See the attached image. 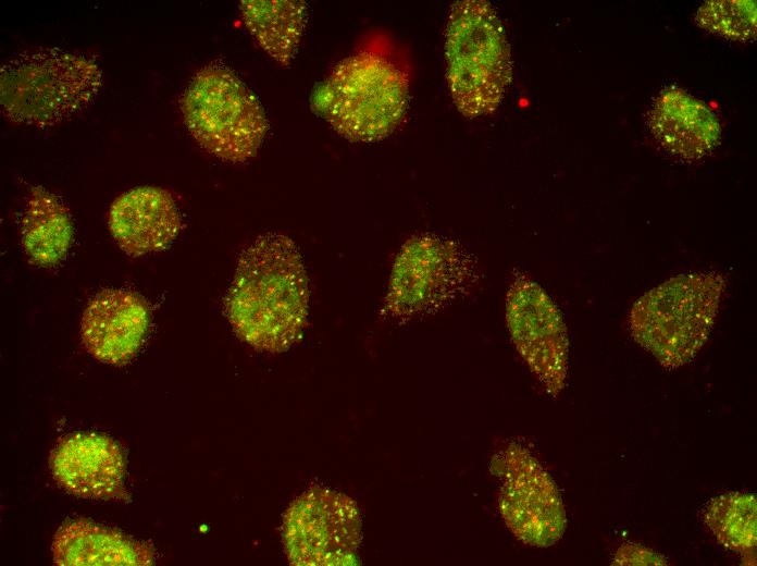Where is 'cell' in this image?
<instances>
[{
	"label": "cell",
	"mask_w": 757,
	"mask_h": 566,
	"mask_svg": "<svg viewBox=\"0 0 757 566\" xmlns=\"http://www.w3.org/2000/svg\"><path fill=\"white\" fill-rule=\"evenodd\" d=\"M309 304L308 276L287 236H259L240 254L225 312L236 334L258 350L282 353L301 337Z\"/></svg>",
	"instance_id": "obj_1"
},
{
	"label": "cell",
	"mask_w": 757,
	"mask_h": 566,
	"mask_svg": "<svg viewBox=\"0 0 757 566\" xmlns=\"http://www.w3.org/2000/svg\"><path fill=\"white\" fill-rule=\"evenodd\" d=\"M102 83L101 67L85 54L55 48L23 52L1 65V112L14 123L50 127L87 108Z\"/></svg>",
	"instance_id": "obj_2"
},
{
	"label": "cell",
	"mask_w": 757,
	"mask_h": 566,
	"mask_svg": "<svg viewBox=\"0 0 757 566\" xmlns=\"http://www.w3.org/2000/svg\"><path fill=\"white\" fill-rule=\"evenodd\" d=\"M725 287V280L718 272L671 278L632 306V337L663 368L682 367L698 354L709 337Z\"/></svg>",
	"instance_id": "obj_3"
},
{
	"label": "cell",
	"mask_w": 757,
	"mask_h": 566,
	"mask_svg": "<svg viewBox=\"0 0 757 566\" xmlns=\"http://www.w3.org/2000/svg\"><path fill=\"white\" fill-rule=\"evenodd\" d=\"M445 57L448 88L458 111L467 118L494 112L510 84L512 61L501 21L489 2L452 4Z\"/></svg>",
	"instance_id": "obj_4"
},
{
	"label": "cell",
	"mask_w": 757,
	"mask_h": 566,
	"mask_svg": "<svg viewBox=\"0 0 757 566\" xmlns=\"http://www.w3.org/2000/svg\"><path fill=\"white\" fill-rule=\"evenodd\" d=\"M408 99V79L400 69L378 54L359 52L332 70L312 106L343 137L370 143L401 123Z\"/></svg>",
	"instance_id": "obj_5"
},
{
	"label": "cell",
	"mask_w": 757,
	"mask_h": 566,
	"mask_svg": "<svg viewBox=\"0 0 757 566\" xmlns=\"http://www.w3.org/2000/svg\"><path fill=\"white\" fill-rule=\"evenodd\" d=\"M181 110L196 142L233 163L256 156L269 127L255 94L234 71L219 63L196 73L182 96Z\"/></svg>",
	"instance_id": "obj_6"
},
{
	"label": "cell",
	"mask_w": 757,
	"mask_h": 566,
	"mask_svg": "<svg viewBox=\"0 0 757 566\" xmlns=\"http://www.w3.org/2000/svg\"><path fill=\"white\" fill-rule=\"evenodd\" d=\"M283 538L293 565L355 564L361 540L358 507L339 492L312 488L286 510Z\"/></svg>",
	"instance_id": "obj_7"
},
{
	"label": "cell",
	"mask_w": 757,
	"mask_h": 566,
	"mask_svg": "<svg viewBox=\"0 0 757 566\" xmlns=\"http://www.w3.org/2000/svg\"><path fill=\"white\" fill-rule=\"evenodd\" d=\"M500 515L508 529L525 544L546 547L563 536L567 516L562 499L548 472L523 446L510 444L499 457Z\"/></svg>",
	"instance_id": "obj_8"
},
{
	"label": "cell",
	"mask_w": 757,
	"mask_h": 566,
	"mask_svg": "<svg viewBox=\"0 0 757 566\" xmlns=\"http://www.w3.org/2000/svg\"><path fill=\"white\" fill-rule=\"evenodd\" d=\"M507 323L512 341L548 394L564 387L569 341L566 324L548 295L532 280L517 278L508 293Z\"/></svg>",
	"instance_id": "obj_9"
},
{
	"label": "cell",
	"mask_w": 757,
	"mask_h": 566,
	"mask_svg": "<svg viewBox=\"0 0 757 566\" xmlns=\"http://www.w3.org/2000/svg\"><path fill=\"white\" fill-rule=\"evenodd\" d=\"M54 479L70 493L94 500L125 499V463L109 436L82 433L62 440L50 457Z\"/></svg>",
	"instance_id": "obj_10"
},
{
	"label": "cell",
	"mask_w": 757,
	"mask_h": 566,
	"mask_svg": "<svg viewBox=\"0 0 757 566\" xmlns=\"http://www.w3.org/2000/svg\"><path fill=\"white\" fill-rule=\"evenodd\" d=\"M149 325L141 297L125 290H102L88 303L80 322L87 352L110 365H124L137 353Z\"/></svg>",
	"instance_id": "obj_11"
},
{
	"label": "cell",
	"mask_w": 757,
	"mask_h": 566,
	"mask_svg": "<svg viewBox=\"0 0 757 566\" xmlns=\"http://www.w3.org/2000/svg\"><path fill=\"white\" fill-rule=\"evenodd\" d=\"M457 249L435 236H418L401 248L394 264L386 309L404 317L426 308L449 284L451 266L458 263Z\"/></svg>",
	"instance_id": "obj_12"
},
{
	"label": "cell",
	"mask_w": 757,
	"mask_h": 566,
	"mask_svg": "<svg viewBox=\"0 0 757 566\" xmlns=\"http://www.w3.org/2000/svg\"><path fill=\"white\" fill-rule=\"evenodd\" d=\"M109 227L123 251L140 256L167 248L179 232L181 216L169 192L141 186L113 201Z\"/></svg>",
	"instance_id": "obj_13"
},
{
	"label": "cell",
	"mask_w": 757,
	"mask_h": 566,
	"mask_svg": "<svg viewBox=\"0 0 757 566\" xmlns=\"http://www.w3.org/2000/svg\"><path fill=\"white\" fill-rule=\"evenodd\" d=\"M648 127L669 156L694 161L708 155L720 142V125L712 112L686 91L671 87L661 91L648 112Z\"/></svg>",
	"instance_id": "obj_14"
},
{
	"label": "cell",
	"mask_w": 757,
	"mask_h": 566,
	"mask_svg": "<svg viewBox=\"0 0 757 566\" xmlns=\"http://www.w3.org/2000/svg\"><path fill=\"white\" fill-rule=\"evenodd\" d=\"M51 549L54 563L62 566H144L154 562L149 544L85 519L64 522Z\"/></svg>",
	"instance_id": "obj_15"
},
{
	"label": "cell",
	"mask_w": 757,
	"mask_h": 566,
	"mask_svg": "<svg viewBox=\"0 0 757 566\" xmlns=\"http://www.w3.org/2000/svg\"><path fill=\"white\" fill-rule=\"evenodd\" d=\"M73 223L63 202L42 186L32 188L22 217V243L33 262L51 267L63 260L73 238Z\"/></svg>",
	"instance_id": "obj_16"
},
{
	"label": "cell",
	"mask_w": 757,
	"mask_h": 566,
	"mask_svg": "<svg viewBox=\"0 0 757 566\" xmlns=\"http://www.w3.org/2000/svg\"><path fill=\"white\" fill-rule=\"evenodd\" d=\"M243 21L259 46L281 65L295 58L308 19L307 5L297 0H243Z\"/></svg>",
	"instance_id": "obj_17"
},
{
	"label": "cell",
	"mask_w": 757,
	"mask_h": 566,
	"mask_svg": "<svg viewBox=\"0 0 757 566\" xmlns=\"http://www.w3.org/2000/svg\"><path fill=\"white\" fill-rule=\"evenodd\" d=\"M705 524L724 547L752 555L757 544L756 496L730 492L711 499L705 509Z\"/></svg>",
	"instance_id": "obj_18"
},
{
	"label": "cell",
	"mask_w": 757,
	"mask_h": 566,
	"mask_svg": "<svg viewBox=\"0 0 757 566\" xmlns=\"http://www.w3.org/2000/svg\"><path fill=\"white\" fill-rule=\"evenodd\" d=\"M695 20L702 28L728 39L747 41L756 37L755 1H708L698 9Z\"/></svg>",
	"instance_id": "obj_19"
},
{
	"label": "cell",
	"mask_w": 757,
	"mask_h": 566,
	"mask_svg": "<svg viewBox=\"0 0 757 566\" xmlns=\"http://www.w3.org/2000/svg\"><path fill=\"white\" fill-rule=\"evenodd\" d=\"M612 565H666L667 559L657 552L636 543L622 544L611 562Z\"/></svg>",
	"instance_id": "obj_20"
}]
</instances>
